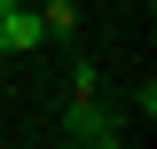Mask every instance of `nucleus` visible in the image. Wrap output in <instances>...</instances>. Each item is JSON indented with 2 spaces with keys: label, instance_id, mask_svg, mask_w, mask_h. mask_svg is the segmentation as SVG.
Returning a JSON list of instances; mask_svg holds the SVG:
<instances>
[{
  "label": "nucleus",
  "instance_id": "1",
  "mask_svg": "<svg viewBox=\"0 0 157 149\" xmlns=\"http://www.w3.org/2000/svg\"><path fill=\"white\" fill-rule=\"evenodd\" d=\"M63 141H78V149H118V141H126V110H110L102 94H71V102H63Z\"/></svg>",
  "mask_w": 157,
  "mask_h": 149
},
{
  "label": "nucleus",
  "instance_id": "2",
  "mask_svg": "<svg viewBox=\"0 0 157 149\" xmlns=\"http://www.w3.org/2000/svg\"><path fill=\"white\" fill-rule=\"evenodd\" d=\"M32 47H47V32H39V16L32 8H0V55H32Z\"/></svg>",
  "mask_w": 157,
  "mask_h": 149
},
{
  "label": "nucleus",
  "instance_id": "3",
  "mask_svg": "<svg viewBox=\"0 0 157 149\" xmlns=\"http://www.w3.org/2000/svg\"><path fill=\"white\" fill-rule=\"evenodd\" d=\"M32 16H39V32H47V39H78V0H39Z\"/></svg>",
  "mask_w": 157,
  "mask_h": 149
},
{
  "label": "nucleus",
  "instance_id": "4",
  "mask_svg": "<svg viewBox=\"0 0 157 149\" xmlns=\"http://www.w3.org/2000/svg\"><path fill=\"white\" fill-rule=\"evenodd\" d=\"M71 94H102V71H94V63H71Z\"/></svg>",
  "mask_w": 157,
  "mask_h": 149
},
{
  "label": "nucleus",
  "instance_id": "5",
  "mask_svg": "<svg viewBox=\"0 0 157 149\" xmlns=\"http://www.w3.org/2000/svg\"><path fill=\"white\" fill-rule=\"evenodd\" d=\"M0 8H16V0H0Z\"/></svg>",
  "mask_w": 157,
  "mask_h": 149
}]
</instances>
